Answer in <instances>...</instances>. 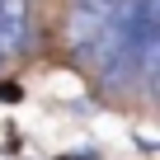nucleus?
<instances>
[{"label":"nucleus","mask_w":160,"mask_h":160,"mask_svg":"<svg viewBox=\"0 0 160 160\" xmlns=\"http://www.w3.org/2000/svg\"><path fill=\"white\" fill-rule=\"evenodd\" d=\"M28 42V0H0V57H14Z\"/></svg>","instance_id":"1"}]
</instances>
